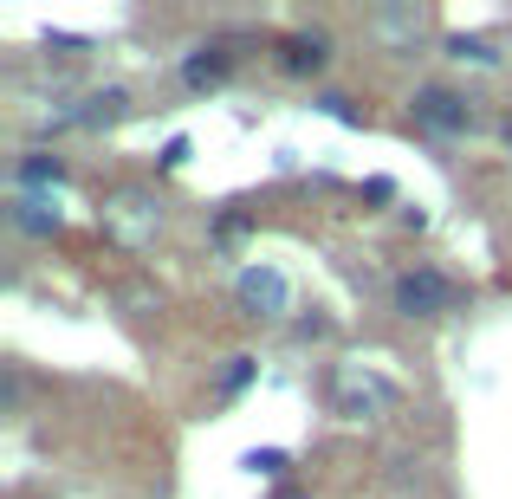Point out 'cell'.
<instances>
[{
  "mask_svg": "<svg viewBox=\"0 0 512 499\" xmlns=\"http://www.w3.org/2000/svg\"><path fill=\"white\" fill-rule=\"evenodd\" d=\"M325 402H331V415H344V422H383V415L402 409V383L383 370V363L344 357V363L325 370Z\"/></svg>",
  "mask_w": 512,
  "mask_h": 499,
  "instance_id": "obj_1",
  "label": "cell"
},
{
  "mask_svg": "<svg viewBox=\"0 0 512 499\" xmlns=\"http://www.w3.org/2000/svg\"><path fill=\"white\" fill-rule=\"evenodd\" d=\"M98 227L117 253H150L169 227V208H163L156 188H111L104 208H98Z\"/></svg>",
  "mask_w": 512,
  "mask_h": 499,
  "instance_id": "obj_2",
  "label": "cell"
},
{
  "mask_svg": "<svg viewBox=\"0 0 512 499\" xmlns=\"http://www.w3.org/2000/svg\"><path fill=\"white\" fill-rule=\"evenodd\" d=\"M234 305L253 318V325H279V318L292 312V279H286V266L247 260V266L234 273Z\"/></svg>",
  "mask_w": 512,
  "mask_h": 499,
  "instance_id": "obj_3",
  "label": "cell"
},
{
  "mask_svg": "<svg viewBox=\"0 0 512 499\" xmlns=\"http://www.w3.org/2000/svg\"><path fill=\"white\" fill-rule=\"evenodd\" d=\"M389 299H396L402 318H441V312H461L467 305V286L454 273H441V266H409Z\"/></svg>",
  "mask_w": 512,
  "mask_h": 499,
  "instance_id": "obj_4",
  "label": "cell"
},
{
  "mask_svg": "<svg viewBox=\"0 0 512 499\" xmlns=\"http://www.w3.org/2000/svg\"><path fill=\"white\" fill-rule=\"evenodd\" d=\"M409 117H415V130H428V137H467V130L480 124L474 98L454 91V85H422L409 98Z\"/></svg>",
  "mask_w": 512,
  "mask_h": 499,
  "instance_id": "obj_5",
  "label": "cell"
},
{
  "mask_svg": "<svg viewBox=\"0 0 512 499\" xmlns=\"http://www.w3.org/2000/svg\"><path fill=\"white\" fill-rule=\"evenodd\" d=\"M422 33H428V7H370L363 13V39L383 52H415Z\"/></svg>",
  "mask_w": 512,
  "mask_h": 499,
  "instance_id": "obj_6",
  "label": "cell"
},
{
  "mask_svg": "<svg viewBox=\"0 0 512 499\" xmlns=\"http://www.w3.org/2000/svg\"><path fill=\"white\" fill-rule=\"evenodd\" d=\"M130 111V91L124 85H104V91H91V98H78V104H59V111L46 117V130H111L117 117Z\"/></svg>",
  "mask_w": 512,
  "mask_h": 499,
  "instance_id": "obj_7",
  "label": "cell"
},
{
  "mask_svg": "<svg viewBox=\"0 0 512 499\" xmlns=\"http://www.w3.org/2000/svg\"><path fill=\"white\" fill-rule=\"evenodd\" d=\"M7 227L26 234V240H59L65 234L59 195H7Z\"/></svg>",
  "mask_w": 512,
  "mask_h": 499,
  "instance_id": "obj_8",
  "label": "cell"
},
{
  "mask_svg": "<svg viewBox=\"0 0 512 499\" xmlns=\"http://www.w3.org/2000/svg\"><path fill=\"white\" fill-rule=\"evenodd\" d=\"M273 65L286 78H318L331 65V39L325 33H279L273 39Z\"/></svg>",
  "mask_w": 512,
  "mask_h": 499,
  "instance_id": "obj_9",
  "label": "cell"
},
{
  "mask_svg": "<svg viewBox=\"0 0 512 499\" xmlns=\"http://www.w3.org/2000/svg\"><path fill=\"white\" fill-rule=\"evenodd\" d=\"M7 182H13V195H52V188L72 182V163H65L59 150H26Z\"/></svg>",
  "mask_w": 512,
  "mask_h": 499,
  "instance_id": "obj_10",
  "label": "cell"
},
{
  "mask_svg": "<svg viewBox=\"0 0 512 499\" xmlns=\"http://www.w3.org/2000/svg\"><path fill=\"white\" fill-rule=\"evenodd\" d=\"M234 39H208V46H195L182 59V85L188 91H214V85H227V72H234Z\"/></svg>",
  "mask_w": 512,
  "mask_h": 499,
  "instance_id": "obj_11",
  "label": "cell"
},
{
  "mask_svg": "<svg viewBox=\"0 0 512 499\" xmlns=\"http://www.w3.org/2000/svg\"><path fill=\"white\" fill-rule=\"evenodd\" d=\"M441 46H448L454 65H474V72H500V65H506L500 39H487V33H448Z\"/></svg>",
  "mask_w": 512,
  "mask_h": 499,
  "instance_id": "obj_12",
  "label": "cell"
},
{
  "mask_svg": "<svg viewBox=\"0 0 512 499\" xmlns=\"http://www.w3.org/2000/svg\"><path fill=\"white\" fill-rule=\"evenodd\" d=\"M253 376H260V357H227V370L214 376V396H221V402H234L240 389L253 383Z\"/></svg>",
  "mask_w": 512,
  "mask_h": 499,
  "instance_id": "obj_13",
  "label": "cell"
},
{
  "mask_svg": "<svg viewBox=\"0 0 512 499\" xmlns=\"http://www.w3.org/2000/svg\"><path fill=\"white\" fill-rule=\"evenodd\" d=\"M240 467H247V474H266V480H279V474H286V448H253L247 454V461H240Z\"/></svg>",
  "mask_w": 512,
  "mask_h": 499,
  "instance_id": "obj_14",
  "label": "cell"
},
{
  "mask_svg": "<svg viewBox=\"0 0 512 499\" xmlns=\"http://www.w3.org/2000/svg\"><path fill=\"white\" fill-rule=\"evenodd\" d=\"M318 111H325V117H338V124H357V111H350V98H338V91H325V98H318Z\"/></svg>",
  "mask_w": 512,
  "mask_h": 499,
  "instance_id": "obj_15",
  "label": "cell"
},
{
  "mask_svg": "<svg viewBox=\"0 0 512 499\" xmlns=\"http://www.w3.org/2000/svg\"><path fill=\"white\" fill-rule=\"evenodd\" d=\"M188 150H195V143H188V137H169L156 163H163V169H182V163H188Z\"/></svg>",
  "mask_w": 512,
  "mask_h": 499,
  "instance_id": "obj_16",
  "label": "cell"
},
{
  "mask_svg": "<svg viewBox=\"0 0 512 499\" xmlns=\"http://www.w3.org/2000/svg\"><path fill=\"white\" fill-rule=\"evenodd\" d=\"M273 499H312V493H299V487H279Z\"/></svg>",
  "mask_w": 512,
  "mask_h": 499,
  "instance_id": "obj_17",
  "label": "cell"
},
{
  "mask_svg": "<svg viewBox=\"0 0 512 499\" xmlns=\"http://www.w3.org/2000/svg\"><path fill=\"white\" fill-rule=\"evenodd\" d=\"M500 137H506V143H512V111H506V124H500Z\"/></svg>",
  "mask_w": 512,
  "mask_h": 499,
  "instance_id": "obj_18",
  "label": "cell"
}]
</instances>
